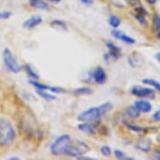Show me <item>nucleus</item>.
Wrapping results in <instances>:
<instances>
[{
	"label": "nucleus",
	"mask_w": 160,
	"mask_h": 160,
	"mask_svg": "<svg viewBox=\"0 0 160 160\" xmlns=\"http://www.w3.org/2000/svg\"><path fill=\"white\" fill-rule=\"evenodd\" d=\"M127 3H128V4L132 7H136V6L139 5L141 2H140V0H126Z\"/></svg>",
	"instance_id": "nucleus-31"
},
{
	"label": "nucleus",
	"mask_w": 160,
	"mask_h": 160,
	"mask_svg": "<svg viewBox=\"0 0 160 160\" xmlns=\"http://www.w3.org/2000/svg\"><path fill=\"white\" fill-rule=\"evenodd\" d=\"M106 46L109 50V55L111 57L114 58L115 60H118L119 58L122 57V50L121 48L118 47V45L112 41H106L105 43Z\"/></svg>",
	"instance_id": "nucleus-10"
},
{
	"label": "nucleus",
	"mask_w": 160,
	"mask_h": 160,
	"mask_svg": "<svg viewBox=\"0 0 160 160\" xmlns=\"http://www.w3.org/2000/svg\"><path fill=\"white\" fill-rule=\"evenodd\" d=\"M29 3L31 8L37 10L48 11L50 9L49 3L45 0H29Z\"/></svg>",
	"instance_id": "nucleus-13"
},
{
	"label": "nucleus",
	"mask_w": 160,
	"mask_h": 160,
	"mask_svg": "<svg viewBox=\"0 0 160 160\" xmlns=\"http://www.w3.org/2000/svg\"><path fill=\"white\" fill-rule=\"evenodd\" d=\"M114 155H115V157L118 158V159H126L127 155L126 153L123 152V151H122V150L119 149H116L114 151Z\"/></svg>",
	"instance_id": "nucleus-29"
},
{
	"label": "nucleus",
	"mask_w": 160,
	"mask_h": 160,
	"mask_svg": "<svg viewBox=\"0 0 160 160\" xmlns=\"http://www.w3.org/2000/svg\"><path fill=\"white\" fill-rule=\"evenodd\" d=\"M124 125L126 126V128L128 130H131L132 132H144L147 131V128H142L141 126H138V125H135V124L132 123H129L128 122H124Z\"/></svg>",
	"instance_id": "nucleus-17"
},
{
	"label": "nucleus",
	"mask_w": 160,
	"mask_h": 160,
	"mask_svg": "<svg viewBox=\"0 0 160 160\" xmlns=\"http://www.w3.org/2000/svg\"><path fill=\"white\" fill-rule=\"evenodd\" d=\"M11 16H12V12L10 11L0 12V19H8Z\"/></svg>",
	"instance_id": "nucleus-30"
},
{
	"label": "nucleus",
	"mask_w": 160,
	"mask_h": 160,
	"mask_svg": "<svg viewBox=\"0 0 160 160\" xmlns=\"http://www.w3.org/2000/svg\"><path fill=\"white\" fill-rule=\"evenodd\" d=\"M134 18H136V20L138 22L139 24H141L142 26L146 27L148 25V21L147 18H146V16L142 15V14H140V13H135L134 14Z\"/></svg>",
	"instance_id": "nucleus-26"
},
{
	"label": "nucleus",
	"mask_w": 160,
	"mask_h": 160,
	"mask_svg": "<svg viewBox=\"0 0 160 160\" xmlns=\"http://www.w3.org/2000/svg\"><path fill=\"white\" fill-rule=\"evenodd\" d=\"M152 31H154L155 33L160 31V16L158 13H155L152 17Z\"/></svg>",
	"instance_id": "nucleus-23"
},
{
	"label": "nucleus",
	"mask_w": 160,
	"mask_h": 160,
	"mask_svg": "<svg viewBox=\"0 0 160 160\" xmlns=\"http://www.w3.org/2000/svg\"><path fill=\"white\" fill-rule=\"evenodd\" d=\"M133 105L141 113H149L152 108V104L150 103V102L145 101V100L136 101Z\"/></svg>",
	"instance_id": "nucleus-12"
},
{
	"label": "nucleus",
	"mask_w": 160,
	"mask_h": 160,
	"mask_svg": "<svg viewBox=\"0 0 160 160\" xmlns=\"http://www.w3.org/2000/svg\"><path fill=\"white\" fill-rule=\"evenodd\" d=\"M43 18L39 15H33L28 19H26L23 24V27L24 29H32L35 27L39 26V24H42Z\"/></svg>",
	"instance_id": "nucleus-9"
},
{
	"label": "nucleus",
	"mask_w": 160,
	"mask_h": 160,
	"mask_svg": "<svg viewBox=\"0 0 160 160\" xmlns=\"http://www.w3.org/2000/svg\"><path fill=\"white\" fill-rule=\"evenodd\" d=\"M101 152L104 157H110L112 154V148L108 145H103L101 147Z\"/></svg>",
	"instance_id": "nucleus-27"
},
{
	"label": "nucleus",
	"mask_w": 160,
	"mask_h": 160,
	"mask_svg": "<svg viewBox=\"0 0 160 160\" xmlns=\"http://www.w3.org/2000/svg\"><path fill=\"white\" fill-rule=\"evenodd\" d=\"M110 55H109V53H105L104 55H103V58H104V61H105L106 63H108V61L110 60Z\"/></svg>",
	"instance_id": "nucleus-35"
},
{
	"label": "nucleus",
	"mask_w": 160,
	"mask_h": 160,
	"mask_svg": "<svg viewBox=\"0 0 160 160\" xmlns=\"http://www.w3.org/2000/svg\"><path fill=\"white\" fill-rule=\"evenodd\" d=\"M16 131L7 118H0V146L7 147L14 142Z\"/></svg>",
	"instance_id": "nucleus-1"
},
{
	"label": "nucleus",
	"mask_w": 160,
	"mask_h": 160,
	"mask_svg": "<svg viewBox=\"0 0 160 160\" xmlns=\"http://www.w3.org/2000/svg\"><path fill=\"white\" fill-rule=\"evenodd\" d=\"M109 24L112 27L113 29H118L121 24V18L117 15H111L108 19Z\"/></svg>",
	"instance_id": "nucleus-24"
},
{
	"label": "nucleus",
	"mask_w": 160,
	"mask_h": 160,
	"mask_svg": "<svg viewBox=\"0 0 160 160\" xmlns=\"http://www.w3.org/2000/svg\"><path fill=\"white\" fill-rule=\"evenodd\" d=\"M151 140L147 138H142L139 139L136 144V148L140 151H142L143 152H149L151 149Z\"/></svg>",
	"instance_id": "nucleus-14"
},
{
	"label": "nucleus",
	"mask_w": 160,
	"mask_h": 160,
	"mask_svg": "<svg viewBox=\"0 0 160 160\" xmlns=\"http://www.w3.org/2000/svg\"><path fill=\"white\" fill-rule=\"evenodd\" d=\"M132 95L139 98H147V99L152 100L156 97L154 90L148 88L146 87H141V86H134L131 89Z\"/></svg>",
	"instance_id": "nucleus-6"
},
{
	"label": "nucleus",
	"mask_w": 160,
	"mask_h": 160,
	"mask_svg": "<svg viewBox=\"0 0 160 160\" xmlns=\"http://www.w3.org/2000/svg\"><path fill=\"white\" fill-rule=\"evenodd\" d=\"M50 26L52 28H59V29H63V30H67V24L63 20H60V19H55L50 23Z\"/></svg>",
	"instance_id": "nucleus-22"
},
{
	"label": "nucleus",
	"mask_w": 160,
	"mask_h": 160,
	"mask_svg": "<svg viewBox=\"0 0 160 160\" xmlns=\"http://www.w3.org/2000/svg\"><path fill=\"white\" fill-rule=\"evenodd\" d=\"M94 92V91L89 87H79L76 88L74 91V95L76 97H80V96H90Z\"/></svg>",
	"instance_id": "nucleus-15"
},
{
	"label": "nucleus",
	"mask_w": 160,
	"mask_h": 160,
	"mask_svg": "<svg viewBox=\"0 0 160 160\" xmlns=\"http://www.w3.org/2000/svg\"><path fill=\"white\" fill-rule=\"evenodd\" d=\"M3 64L6 69L9 71L11 73L17 74L21 71V66L18 64L15 55H13L8 48H5L3 51Z\"/></svg>",
	"instance_id": "nucleus-5"
},
{
	"label": "nucleus",
	"mask_w": 160,
	"mask_h": 160,
	"mask_svg": "<svg viewBox=\"0 0 160 160\" xmlns=\"http://www.w3.org/2000/svg\"><path fill=\"white\" fill-rule=\"evenodd\" d=\"M102 114L99 107L90 108L89 109L82 112L77 117V120L82 122L97 123L102 118Z\"/></svg>",
	"instance_id": "nucleus-3"
},
{
	"label": "nucleus",
	"mask_w": 160,
	"mask_h": 160,
	"mask_svg": "<svg viewBox=\"0 0 160 160\" xmlns=\"http://www.w3.org/2000/svg\"><path fill=\"white\" fill-rule=\"evenodd\" d=\"M149 5H155L157 3L158 0H145Z\"/></svg>",
	"instance_id": "nucleus-36"
},
{
	"label": "nucleus",
	"mask_w": 160,
	"mask_h": 160,
	"mask_svg": "<svg viewBox=\"0 0 160 160\" xmlns=\"http://www.w3.org/2000/svg\"><path fill=\"white\" fill-rule=\"evenodd\" d=\"M71 142V138L69 134H63L58 137L50 146V152L53 155L59 156V155L65 154L70 142Z\"/></svg>",
	"instance_id": "nucleus-2"
},
{
	"label": "nucleus",
	"mask_w": 160,
	"mask_h": 160,
	"mask_svg": "<svg viewBox=\"0 0 160 160\" xmlns=\"http://www.w3.org/2000/svg\"><path fill=\"white\" fill-rule=\"evenodd\" d=\"M29 82L31 86H33L36 90H45V91H46V90H49V88H50V86L37 82V80L30 79V80H29V82Z\"/></svg>",
	"instance_id": "nucleus-21"
},
{
	"label": "nucleus",
	"mask_w": 160,
	"mask_h": 160,
	"mask_svg": "<svg viewBox=\"0 0 160 160\" xmlns=\"http://www.w3.org/2000/svg\"><path fill=\"white\" fill-rule=\"evenodd\" d=\"M47 1H50V2L54 3H60L62 0H47Z\"/></svg>",
	"instance_id": "nucleus-37"
},
{
	"label": "nucleus",
	"mask_w": 160,
	"mask_h": 160,
	"mask_svg": "<svg viewBox=\"0 0 160 160\" xmlns=\"http://www.w3.org/2000/svg\"><path fill=\"white\" fill-rule=\"evenodd\" d=\"M111 34L115 39H119V40H121L125 44H128V45H134L136 43V40L133 38L128 36V34H126L124 32L121 31V30H118L117 29H114Z\"/></svg>",
	"instance_id": "nucleus-8"
},
{
	"label": "nucleus",
	"mask_w": 160,
	"mask_h": 160,
	"mask_svg": "<svg viewBox=\"0 0 160 160\" xmlns=\"http://www.w3.org/2000/svg\"><path fill=\"white\" fill-rule=\"evenodd\" d=\"M24 71H26L27 75L30 77L33 80H39V76L38 75V73H36L35 71L33 70V68L31 67V66L29 64H25L24 66Z\"/></svg>",
	"instance_id": "nucleus-20"
},
{
	"label": "nucleus",
	"mask_w": 160,
	"mask_h": 160,
	"mask_svg": "<svg viewBox=\"0 0 160 160\" xmlns=\"http://www.w3.org/2000/svg\"><path fill=\"white\" fill-rule=\"evenodd\" d=\"M90 151V147L87 143H85L82 141H79V140H76L72 142L71 141L69 144L67 149H66L65 154L70 157L77 158L82 156V155H85L86 153Z\"/></svg>",
	"instance_id": "nucleus-4"
},
{
	"label": "nucleus",
	"mask_w": 160,
	"mask_h": 160,
	"mask_svg": "<svg viewBox=\"0 0 160 160\" xmlns=\"http://www.w3.org/2000/svg\"><path fill=\"white\" fill-rule=\"evenodd\" d=\"M126 112H127V115L128 116L129 118H132V119L138 118L139 117H140V114H141V112L137 109L136 107H135L134 105L129 106L128 108H127Z\"/></svg>",
	"instance_id": "nucleus-16"
},
{
	"label": "nucleus",
	"mask_w": 160,
	"mask_h": 160,
	"mask_svg": "<svg viewBox=\"0 0 160 160\" xmlns=\"http://www.w3.org/2000/svg\"><path fill=\"white\" fill-rule=\"evenodd\" d=\"M8 159H10V160H19V159H20V158L17 157V156H14V157L9 158Z\"/></svg>",
	"instance_id": "nucleus-38"
},
{
	"label": "nucleus",
	"mask_w": 160,
	"mask_h": 160,
	"mask_svg": "<svg viewBox=\"0 0 160 160\" xmlns=\"http://www.w3.org/2000/svg\"><path fill=\"white\" fill-rule=\"evenodd\" d=\"M152 119H153V121L154 122H159L160 120V111L157 110L153 113V115H152Z\"/></svg>",
	"instance_id": "nucleus-33"
},
{
	"label": "nucleus",
	"mask_w": 160,
	"mask_h": 160,
	"mask_svg": "<svg viewBox=\"0 0 160 160\" xmlns=\"http://www.w3.org/2000/svg\"><path fill=\"white\" fill-rule=\"evenodd\" d=\"M142 82L144 85H148V86H150L152 87V88H154L156 91L159 92L160 91V83L156 80H153V79L150 78H145L142 79Z\"/></svg>",
	"instance_id": "nucleus-18"
},
{
	"label": "nucleus",
	"mask_w": 160,
	"mask_h": 160,
	"mask_svg": "<svg viewBox=\"0 0 160 160\" xmlns=\"http://www.w3.org/2000/svg\"><path fill=\"white\" fill-rule=\"evenodd\" d=\"M156 36H157V39H160V31L156 32Z\"/></svg>",
	"instance_id": "nucleus-40"
},
{
	"label": "nucleus",
	"mask_w": 160,
	"mask_h": 160,
	"mask_svg": "<svg viewBox=\"0 0 160 160\" xmlns=\"http://www.w3.org/2000/svg\"><path fill=\"white\" fill-rule=\"evenodd\" d=\"M99 108H100V109H101L102 114V116L104 117V116H105L107 113H108L109 112H111V111H112V108H113V106H112V104L110 102H107L102 104V105L100 106Z\"/></svg>",
	"instance_id": "nucleus-25"
},
{
	"label": "nucleus",
	"mask_w": 160,
	"mask_h": 160,
	"mask_svg": "<svg viewBox=\"0 0 160 160\" xmlns=\"http://www.w3.org/2000/svg\"><path fill=\"white\" fill-rule=\"evenodd\" d=\"M92 77L94 80V82L98 85L105 84L108 79L107 73L102 66H97L95 69L92 74Z\"/></svg>",
	"instance_id": "nucleus-7"
},
{
	"label": "nucleus",
	"mask_w": 160,
	"mask_h": 160,
	"mask_svg": "<svg viewBox=\"0 0 160 160\" xmlns=\"http://www.w3.org/2000/svg\"><path fill=\"white\" fill-rule=\"evenodd\" d=\"M77 159H80V160H93L95 158H91V157H87V156H85V155H82V156H80V157L77 158Z\"/></svg>",
	"instance_id": "nucleus-34"
},
{
	"label": "nucleus",
	"mask_w": 160,
	"mask_h": 160,
	"mask_svg": "<svg viewBox=\"0 0 160 160\" xmlns=\"http://www.w3.org/2000/svg\"><path fill=\"white\" fill-rule=\"evenodd\" d=\"M49 90L52 93H55V94H58V93H66V92H67L63 87H50Z\"/></svg>",
	"instance_id": "nucleus-28"
},
{
	"label": "nucleus",
	"mask_w": 160,
	"mask_h": 160,
	"mask_svg": "<svg viewBox=\"0 0 160 160\" xmlns=\"http://www.w3.org/2000/svg\"><path fill=\"white\" fill-rule=\"evenodd\" d=\"M78 129L82 132L87 133L88 135H94L97 132V124L90 123V122H82L78 124Z\"/></svg>",
	"instance_id": "nucleus-11"
},
{
	"label": "nucleus",
	"mask_w": 160,
	"mask_h": 160,
	"mask_svg": "<svg viewBox=\"0 0 160 160\" xmlns=\"http://www.w3.org/2000/svg\"><path fill=\"white\" fill-rule=\"evenodd\" d=\"M36 93L39 95V97H42L43 99H45V101H48V102L54 101V100L56 99V97H55V95L48 93L45 90H36Z\"/></svg>",
	"instance_id": "nucleus-19"
},
{
	"label": "nucleus",
	"mask_w": 160,
	"mask_h": 160,
	"mask_svg": "<svg viewBox=\"0 0 160 160\" xmlns=\"http://www.w3.org/2000/svg\"><path fill=\"white\" fill-rule=\"evenodd\" d=\"M82 4H84L86 6H92L94 4V0H79Z\"/></svg>",
	"instance_id": "nucleus-32"
},
{
	"label": "nucleus",
	"mask_w": 160,
	"mask_h": 160,
	"mask_svg": "<svg viewBox=\"0 0 160 160\" xmlns=\"http://www.w3.org/2000/svg\"><path fill=\"white\" fill-rule=\"evenodd\" d=\"M159 56H160V55H159V53H157V54H156V55H155V57L157 58V61H158V62H159V61H160Z\"/></svg>",
	"instance_id": "nucleus-39"
}]
</instances>
